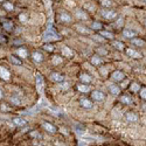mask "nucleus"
<instances>
[{
	"label": "nucleus",
	"instance_id": "nucleus-1",
	"mask_svg": "<svg viewBox=\"0 0 146 146\" xmlns=\"http://www.w3.org/2000/svg\"><path fill=\"white\" fill-rule=\"evenodd\" d=\"M60 35L50 27V28H48L47 32L44 33V40L46 41H56V40H60Z\"/></svg>",
	"mask_w": 146,
	"mask_h": 146
},
{
	"label": "nucleus",
	"instance_id": "nucleus-2",
	"mask_svg": "<svg viewBox=\"0 0 146 146\" xmlns=\"http://www.w3.org/2000/svg\"><path fill=\"white\" fill-rule=\"evenodd\" d=\"M102 15L106 20H112L117 17V12H115L112 9H104V11H102Z\"/></svg>",
	"mask_w": 146,
	"mask_h": 146
},
{
	"label": "nucleus",
	"instance_id": "nucleus-3",
	"mask_svg": "<svg viewBox=\"0 0 146 146\" xmlns=\"http://www.w3.org/2000/svg\"><path fill=\"white\" fill-rule=\"evenodd\" d=\"M35 78H36V88H38L39 92H41V94H42V91H43V86H44V82H43V78H42L41 74H39V72H36Z\"/></svg>",
	"mask_w": 146,
	"mask_h": 146
},
{
	"label": "nucleus",
	"instance_id": "nucleus-4",
	"mask_svg": "<svg viewBox=\"0 0 146 146\" xmlns=\"http://www.w3.org/2000/svg\"><path fill=\"white\" fill-rule=\"evenodd\" d=\"M91 97H92L94 101H97V102H102V101H104V98H105L104 94H103L102 91H100V90H95V91L91 94Z\"/></svg>",
	"mask_w": 146,
	"mask_h": 146
},
{
	"label": "nucleus",
	"instance_id": "nucleus-5",
	"mask_svg": "<svg viewBox=\"0 0 146 146\" xmlns=\"http://www.w3.org/2000/svg\"><path fill=\"white\" fill-rule=\"evenodd\" d=\"M112 80L115 81H123L125 78V75H124V72L123 71H120V70H116L112 72V75H111Z\"/></svg>",
	"mask_w": 146,
	"mask_h": 146
},
{
	"label": "nucleus",
	"instance_id": "nucleus-6",
	"mask_svg": "<svg viewBox=\"0 0 146 146\" xmlns=\"http://www.w3.org/2000/svg\"><path fill=\"white\" fill-rule=\"evenodd\" d=\"M125 119L127 120V121H131V123H136V121H138V119H139V117L135 113V112H126V115H125Z\"/></svg>",
	"mask_w": 146,
	"mask_h": 146
},
{
	"label": "nucleus",
	"instance_id": "nucleus-7",
	"mask_svg": "<svg viewBox=\"0 0 146 146\" xmlns=\"http://www.w3.org/2000/svg\"><path fill=\"white\" fill-rule=\"evenodd\" d=\"M0 77H1L3 80H5V81L9 80V77H11L9 71L5 67H0Z\"/></svg>",
	"mask_w": 146,
	"mask_h": 146
},
{
	"label": "nucleus",
	"instance_id": "nucleus-8",
	"mask_svg": "<svg viewBox=\"0 0 146 146\" xmlns=\"http://www.w3.org/2000/svg\"><path fill=\"white\" fill-rule=\"evenodd\" d=\"M123 35H124V38H126V39H133V38H136L137 33L135 31H131V29H124L123 31Z\"/></svg>",
	"mask_w": 146,
	"mask_h": 146
},
{
	"label": "nucleus",
	"instance_id": "nucleus-9",
	"mask_svg": "<svg viewBox=\"0 0 146 146\" xmlns=\"http://www.w3.org/2000/svg\"><path fill=\"white\" fill-rule=\"evenodd\" d=\"M13 123H14V125H17V126H19V127H22V126H25V125L27 124V121L23 119V118L15 117V118L13 119Z\"/></svg>",
	"mask_w": 146,
	"mask_h": 146
},
{
	"label": "nucleus",
	"instance_id": "nucleus-10",
	"mask_svg": "<svg viewBox=\"0 0 146 146\" xmlns=\"http://www.w3.org/2000/svg\"><path fill=\"white\" fill-rule=\"evenodd\" d=\"M60 20L62 22H66V23H69L71 22V15L66 13V12H62V13L60 14Z\"/></svg>",
	"mask_w": 146,
	"mask_h": 146
},
{
	"label": "nucleus",
	"instance_id": "nucleus-11",
	"mask_svg": "<svg viewBox=\"0 0 146 146\" xmlns=\"http://www.w3.org/2000/svg\"><path fill=\"white\" fill-rule=\"evenodd\" d=\"M50 78H52L54 82H63V81H64L63 75L58 74V72H53V74L50 75Z\"/></svg>",
	"mask_w": 146,
	"mask_h": 146
},
{
	"label": "nucleus",
	"instance_id": "nucleus-12",
	"mask_svg": "<svg viewBox=\"0 0 146 146\" xmlns=\"http://www.w3.org/2000/svg\"><path fill=\"white\" fill-rule=\"evenodd\" d=\"M80 103H81V105L83 106V108H86V109H90V108H92V103H91V101H89L88 98H81L80 100Z\"/></svg>",
	"mask_w": 146,
	"mask_h": 146
},
{
	"label": "nucleus",
	"instance_id": "nucleus-13",
	"mask_svg": "<svg viewBox=\"0 0 146 146\" xmlns=\"http://www.w3.org/2000/svg\"><path fill=\"white\" fill-rule=\"evenodd\" d=\"M126 53H127V55L135 57V58H140V57H141V54H140L139 52H137V50H135V49H131V48L126 50Z\"/></svg>",
	"mask_w": 146,
	"mask_h": 146
},
{
	"label": "nucleus",
	"instance_id": "nucleus-14",
	"mask_svg": "<svg viewBox=\"0 0 146 146\" xmlns=\"http://www.w3.org/2000/svg\"><path fill=\"white\" fill-rule=\"evenodd\" d=\"M42 125H43L44 130H47L49 133H55V132H56V127H55L54 125H52L50 123H43Z\"/></svg>",
	"mask_w": 146,
	"mask_h": 146
},
{
	"label": "nucleus",
	"instance_id": "nucleus-15",
	"mask_svg": "<svg viewBox=\"0 0 146 146\" xmlns=\"http://www.w3.org/2000/svg\"><path fill=\"white\" fill-rule=\"evenodd\" d=\"M131 42L135 44V46H138V47H143V46L146 44V42H145L144 40L138 39V38H133V39H131Z\"/></svg>",
	"mask_w": 146,
	"mask_h": 146
},
{
	"label": "nucleus",
	"instance_id": "nucleus-16",
	"mask_svg": "<svg viewBox=\"0 0 146 146\" xmlns=\"http://www.w3.org/2000/svg\"><path fill=\"white\" fill-rule=\"evenodd\" d=\"M17 54H18L21 58H26L27 55H28V52H27V49H25V48H19V49L17 50Z\"/></svg>",
	"mask_w": 146,
	"mask_h": 146
},
{
	"label": "nucleus",
	"instance_id": "nucleus-17",
	"mask_svg": "<svg viewBox=\"0 0 146 146\" xmlns=\"http://www.w3.org/2000/svg\"><path fill=\"white\" fill-rule=\"evenodd\" d=\"M80 80H81V82L84 83V84H88V83L91 82V77H90L89 75H87V74H81Z\"/></svg>",
	"mask_w": 146,
	"mask_h": 146
},
{
	"label": "nucleus",
	"instance_id": "nucleus-18",
	"mask_svg": "<svg viewBox=\"0 0 146 146\" xmlns=\"http://www.w3.org/2000/svg\"><path fill=\"white\" fill-rule=\"evenodd\" d=\"M33 58H34L35 62H42V61H43V56L39 52H34L33 53Z\"/></svg>",
	"mask_w": 146,
	"mask_h": 146
},
{
	"label": "nucleus",
	"instance_id": "nucleus-19",
	"mask_svg": "<svg viewBox=\"0 0 146 146\" xmlns=\"http://www.w3.org/2000/svg\"><path fill=\"white\" fill-rule=\"evenodd\" d=\"M78 19H81V20H87L88 19V15L84 13V11H82V9H78L77 12H76V14H75Z\"/></svg>",
	"mask_w": 146,
	"mask_h": 146
},
{
	"label": "nucleus",
	"instance_id": "nucleus-20",
	"mask_svg": "<svg viewBox=\"0 0 146 146\" xmlns=\"http://www.w3.org/2000/svg\"><path fill=\"white\" fill-rule=\"evenodd\" d=\"M109 90H110V92H111V94H113V95H119V94H120V88H119V87H117V86H115V84L110 86Z\"/></svg>",
	"mask_w": 146,
	"mask_h": 146
},
{
	"label": "nucleus",
	"instance_id": "nucleus-21",
	"mask_svg": "<svg viewBox=\"0 0 146 146\" xmlns=\"http://www.w3.org/2000/svg\"><path fill=\"white\" fill-rule=\"evenodd\" d=\"M90 62L94 64V66H100L102 63V58L98 57V56H92L91 60H90Z\"/></svg>",
	"mask_w": 146,
	"mask_h": 146
},
{
	"label": "nucleus",
	"instance_id": "nucleus-22",
	"mask_svg": "<svg viewBox=\"0 0 146 146\" xmlns=\"http://www.w3.org/2000/svg\"><path fill=\"white\" fill-rule=\"evenodd\" d=\"M112 46L116 48V49H118V50H123L124 49V43L123 42H120V41H113L112 42Z\"/></svg>",
	"mask_w": 146,
	"mask_h": 146
},
{
	"label": "nucleus",
	"instance_id": "nucleus-23",
	"mask_svg": "<svg viewBox=\"0 0 146 146\" xmlns=\"http://www.w3.org/2000/svg\"><path fill=\"white\" fill-rule=\"evenodd\" d=\"M101 36H103L104 39H109V40L113 39V34L110 33V32H106V31H102L101 32Z\"/></svg>",
	"mask_w": 146,
	"mask_h": 146
},
{
	"label": "nucleus",
	"instance_id": "nucleus-24",
	"mask_svg": "<svg viewBox=\"0 0 146 146\" xmlns=\"http://www.w3.org/2000/svg\"><path fill=\"white\" fill-rule=\"evenodd\" d=\"M9 61L13 64H15V66H21V61H20V58H18L17 56H14V55H11L9 56Z\"/></svg>",
	"mask_w": 146,
	"mask_h": 146
},
{
	"label": "nucleus",
	"instance_id": "nucleus-25",
	"mask_svg": "<svg viewBox=\"0 0 146 146\" xmlns=\"http://www.w3.org/2000/svg\"><path fill=\"white\" fill-rule=\"evenodd\" d=\"M120 102L124 103V104H132L133 103L132 98H131V97H129V96H121L120 97Z\"/></svg>",
	"mask_w": 146,
	"mask_h": 146
},
{
	"label": "nucleus",
	"instance_id": "nucleus-26",
	"mask_svg": "<svg viewBox=\"0 0 146 146\" xmlns=\"http://www.w3.org/2000/svg\"><path fill=\"white\" fill-rule=\"evenodd\" d=\"M77 89L81 92H88V91H90V87L87 86V84H80V86L77 87Z\"/></svg>",
	"mask_w": 146,
	"mask_h": 146
},
{
	"label": "nucleus",
	"instance_id": "nucleus-27",
	"mask_svg": "<svg viewBox=\"0 0 146 146\" xmlns=\"http://www.w3.org/2000/svg\"><path fill=\"white\" fill-rule=\"evenodd\" d=\"M62 54L66 55V56H68V57H71L72 55H74L72 50H70L68 47H63V48H62Z\"/></svg>",
	"mask_w": 146,
	"mask_h": 146
},
{
	"label": "nucleus",
	"instance_id": "nucleus-28",
	"mask_svg": "<svg viewBox=\"0 0 146 146\" xmlns=\"http://www.w3.org/2000/svg\"><path fill=\"white\" fill-rule=\"evenodd\" d=\"M3 27H4L6 31L11 32V31H13V23H12V22H4Z\"/></svg>",
	"mask_w": 146,
	"mask_h": 146
},
{
	"label": "nucleus",
	"instance_id": "nucleus-29",
	"mask_svg": "<svg viewBox=\"0 0 146 146\" xmlns=\"http://www.w3.org/2000/svg\"><path fill=\"white\" fill-rule=\"evenodd\" d=\"M101 5L103 7H111L112 6V1L111 0H101Z\"/></svg>",
	"mask_w": 146,
	"mask_h": 146
},
{
	"label": "nucleus",
	"instance_id": "nucleus-30",
	"mask_svg": "<svg viewBox=\"0 0 146 146\" xmlns=\"http://www.w3.org/2000/svg\"><path fill=\"white\" fill-rule=\"evenodd\" d=\"M77 31L81 32V33H83V34H90V31L89 29H87L86 27H82V26H77Z\"/></svg>",
	"mask_w": 146,
	"mask_h": 146
},
{
	"label": "nucleus",
	"instance_id": "nucleus-31",
	"mask_svg": "<svg viewBox=\"0 0 146 146\" xmlns=\"http://www.w3.org/2000/svg\"><path fill=\"white\" fill-rule=\"evenodd\" d=\"M53 63H54V64H61V63H62V58H61L60 56H54Z\"/></svg>",
	"mask_w": 146,
	"mask_h": 146
},
{
	"label": "nucleus",
	"instance_id": "nucleus-32",
	"mask_svg": "<svg viewBox=\"0 0 146 146\" xmlns=\"http://www.w3.org/2000/svg\"><path fill=\"white\" fill-rule=\"evenodd\" d=\"M91 27L94 28V29H96V31H100L101 28H102V25L100 22H92V25H91Z\"/></svg>",
	"mask_w": 146,
	"mask_h": 146
},
{
	"label": "nucleus",
	"instance_id": "nucleus-33",
	"mask_svg": "<svg viewBox=\"0 0 146 146\" xmlns=\"http://www.w3.org/2000/svg\"><path fill=\"white\" fill-rule=\"evenodd\" d=\"M139 92H140V97H141V98L146 100V88L140 89V90H139Z\"/></svg>",
	"mask_w": 146,
	"mask_h": 146
},
{
	"label": "nucleus",
	"instance_id": "nucleus-34",
	"mask_svg": "<svg viewBox=\"0 0 146 146\" xmlns=\"http://www.w3.org/2000/svg\"><path fill=\"white\" fill-rule=\"evenodd\" d=\"M4 7H5L6 9H8V11H13V8H14V6L12 5L11 3H6V4L4 5Z\"/></svg>",
	"mask_w": 146,
	"mask_h": 146
},
{
	"label": "nucleus",
	"instance_id": "nucleus-35",
	"mask_svg": "<svg viewBox=\"0 0 146 146\" xmlns=\"http://www.w3.org/2000/svg\"><path fill=\"white\" fill-rule=\"evenodd\" d=\"M43 48H44V50H47V52H53L54 50V47L52 44H46Z\"/></svg>",
	"mask_w": 146,
	"mask_h": 146
},
{
	"label": "nucleus",
	"instance_id": "nucleus-36",
	"mask_svg": "<svg viewBox=\"0 0 146 146\" xmlns=\"http://www.w3.org/2000/svg\"><path fill=\"white\" fill-rule=\"evenodd\" d=\"M131 90H132V91H137V90H139V86H138L137 83H133V84H132V87H131Z\"/></svg>",
	"mask_w": 146,
	"mask_h": 146
},
{
	"label": "nucleus",
	"instance_id": "nucleus-37",
	"mask_svg": "<svg viewBox=\"0 0 146 146\" xmlns=\"http://www.w3.org/2000/svg\"><path fill=\"white\" fill-rule=\"evenodd\" d=\"M11 101L13 102L14 104H20V103H21V102H20V100H19V98H15V97H12Z\"/></svg>",
	"mask_w": 146,
	"mask_h": 146
},
{
	"label": "nucleus",
	"instance_id": "nucleus-38",
	"mask_svg": "<svg viewBox=\"0 0 146 146\" xmlns=\"http://www.w3.org/2000/svg\"><path fill=\"white\" fill-rule=\"evenodd\" d=\"M31 136L32 137H36V138H41V135H39V133H36V132H32Z\"/></svg>",
	"mask_w": 146,
	"mask_h": 146
},
{
	"label": "nucleus",
	"instance_id": "nucleus-39",
	"mask_svg": "<svg viewBox=\"0 0 146 146\" xmlns=\"http://www.w3.org/2000/svg\"><path fill=\"white\" fill-rule=\"evenodd\" d=\"M84 8H90L89 11H92L94 9V6H91L90 4H86V5H84Z\"/></svg>",
	"mask_w": 146,
	"mask_h": 146
},
{
	"label": "nucleus",
	"instance_id": "nucleus-40",
	"mask_svg": "<svg viewBox=\"0 0 146 146\" xmlns=\"http://www.w3.org/2000/svg\"><path fill=\"white\" fill-rule=\"evenodd\" d=\"M19 18H20V20H21L22 22H25V21H26V17L23 15V14H20V17H19Z\"/></svg>",
	"mask_w": 146,
	"mask_h": 146
},
{
	"label": "nucleus",
	"instance_id": "nucleus-41",
	"mask_svg": "<svg viewBox=\"0 0 146 146\" xmlns=\"http://www.w3.org/2000/svg\"><path fill=\"white\" fill-rule=\"evenodd\" d=\"M3 97H4V94H3V90H1V89H0V100H1V98H3Z\"/></svg>",
	"mask_w": 146,
	"mask_h": 146
},
{
	"label": "nucleus",
	"instance_id": "nucleus-42",
	"mask_svg": "<svg viewBox=\"0 0 146 146\" xmlns=\"http://www.w3.org/2000/svg\"><path fill=\"white\" fill-rule=\"evenodd\" d=\"M143 1H144V3H145V4H146V0H143Z\"/></svg>",
	"mask_w": 146,
	"mask_h": 146
},
{
	"label": "nucleus",
	"instance_id": "nucleus-43",
	"mask_svg": "<svg viewBox=\"0 0 146 146\" xmlns=\"http://www.w3.org/2000/svg\"><path fill=\"white\" fill-rule=\"evenodd\" d=\"M145 26H146V19H145Z\"/></svg>",
	"mask_w": 146,
	"mask_h": 146
}]
</instances>
